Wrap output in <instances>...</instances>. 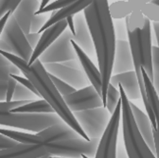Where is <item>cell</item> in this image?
Masks as SVG:
<instances>
[{
  "label": "cell",
  "instance_id": "7dc6e473",
  "mask_svg": "<svg viewBox=\"0 0 159 158\" xmlns=\"http://www.w3.org/2000/svg\"><path fill=\"white\" fill-rule=\"evenodd\" d=\"M50 158H68V157H57V156H50Z\"/></svg>",
  "mask_w": 159,
  "mask_h": 158
},
{
  "label": "cell",
  "instance_id": "d4e9b609",
  "mask_svg": "<svg viewBox=\"0 0 159 158\" xmlns=\"http://www.w3.org/2000/svg\"><path fill=\"white\" fill-rule=\"evenodd\" d=\"M119 102H120V92H119V89L116 88L110 84L107 89V94H106L105 108L108 110V112L111 115L114 114Z\"/></svg>",
  "mask_w": 159,
  "mask_h": 158
},
{
  "label": "cell",
  "instance_id": "484cf974",
  "mask_svg": "<svg viewBox=\"0 0 159 158\" xmlns=\"http://www.w3.org/2000/svg\"><path fill=\"white\" fill-rule=\"evenodd\" d=\"M38 97L33 92H31L30 89L22 85L21 84L17 83L12 101H17V102H33L35 98Z\"/></svg>",
  "mask_w": 159,
  "mask_h": 158
},
{
  "label": "cell",
  "instance_id": "ee69618b",
  "mask_svg": "<svg viewBox=\"0 0 159 158\" xmlns=\"http://www.w3.org/2000/svg\"><path fill=\"white\" fill-rule=\"evenodd\" d=\"M50 2V0H41V7H40V10H43L44 8H46Z\"/></svg>",
  "mask_w": 159,
  "mask_h": 158
},
{
  "label": "cell",
  "instance_id": "d6a6232c",
  "mask_svg": "<svg viewBox=\"0 0 159 158\" xmlns=\"http://www.w3.org/2000/svg\"><path fill=\"white\" fill-rule=\"evenodd\" d=\"M30 102H17V101H11V102H0V112L5 113V112H11L12 110L21 107Z\"/></svg>",
  "mask_w": 159,
  "mask_h": 158
},
{
  "label": "cell",
  "instance_id": "277c9868",
  "mask_svg": "<svg viewBox=\"0 0 159 158\" xmlns=\"http://www.w3.org/2000/svg\"><path fill=\"white\" fill-rule=\"evenodd\" d=\"M120 92L122 106L121 130L124 147L129 158H157L149 148L142 135L139 133L130 106V101L127 97L121 85L118 87Z\"/></svg>",
  "mask_w": 159,
  "mask_h": 158
},
{
  "label": "cell",
  "instance_id": "7c38bea8",
  "mask_svg": "<svg viewBox=\"0 0 159 158\" xmlns=\"http://www.w3.org/2000/svg\"><path fill=\"white\" fill-rule=\"evenodd\" d=\"M67 27L68 26H67L66 20H63V21H60V22L56 23L55 25L51 26L48 29H46L41 34L40 41H39L37 47L33 50V54H32V57L30 59L29 65H31L34 62L39 60L40 56H41L57 40V39L65 32V30L66 29Z\"/></svg>",
  "mask_w": 159,
  "mask_h": 158
},
{
  "label": "cell",
  "instance_id": "d590c367",
  "mask_svg": "<svg viewBox=\"0 0 159 158\" xmlns=\"http://www.w3.org/2000/svg\"><path fill=\"white\" fill-rule=\"evenodd\" d=\"M16 85H17V82L11 76V79H10V81H9L8 91H7V96H6V101L5 102H9L12 101V97H13V94H14Z\"/></svg>",
  "mask_w": 159,
  "mask_h": 158
},
{
  "label": "cell",
  "instance_id": "f6af8a7d",
  "mask_svg": "<svg viewBox=\"0 0 159 158\" xmlns=\"http://www.w3.org/2000/svg\"><path fill=\"white\" fill-rule=\"evenodd\" d=\"M153 1V0H139V3H140V5L142 4H148V3H152ZM141 7V6H140ZM140 11V10H139Z\"/></svg>",
  "mask_w": 159,
  "mask_h": 158
},
{
  "label": "cell",
  "instance_id": "4316f807",
  "mask_svg": "<svg viewBox=\"0 0 159 158\" xmlns=\"http://www.w3.org/2000/svg\"><path fill=\"white\" fill-rule=\"evenodd\" d=\"M140 11L146 16L149 20L152 22H159V6L154 3L142 4L140 7Z\"/></svg>",
  "mask_w": 159,
  "mask_h": 158
},
{
  "label": "cell",
  "instance_id": "bcb514c9",
  "mask_svg": "<svg viewBox=\"0 0 159 158\" xmlns=\"http://www.w3.org/2000/svg\"><path fill=\"white\" fill-rule=\"evenodd\" d=\"M152 3H154V4H156L157 6H159V0H153Z\"/></svg>",
  "mask_w": 159,
  "mask_h": 158
},
{
  "label": "cell",
  "instance_id": "c3c4849f",
  "mask_svg": "<svg viewBox=\"0 0 159 158\" xmlns=\"http://www.w3.org/2000/svg\"><path fill=\"white\" fill-rule=\"evenodd\" d=\"M40 158H50V156L47 155V156H43V157H40Z\"/></svg>",
  "mask_w": 159,
  "mask_h": 158
},
{
  "label": "cell",
  "instance_id": "74e56055",
  "mask_svg": "<svg viewBox=\"0 0 159 158\" xmlns=\"http://www.w3.org/2000/svg\"><path fill=\"white\" fill-rule=\"evenodd\" d=\"M40 38H41V34H39V33H33V32H30V34L27 35V39H28V42L30 43V47L34 48L37 47L39 41H40Z\"/></svg>",
  "mask_w": 159,
  "mask_h": 158
},
{
  "label": "cell",
  "instance_id": "5b68a950",
  "mask_svg": "<svg viewBox=\"0 0 159 158\" xmlns=\"http://www.w3.org/2000/svg\"><path fill=\"white\" fill-rule=\"evenodd\" d=\"M63 120L56 113H1V127H11L40 133L62 123Z\"/></svg>",
  "mask_w": 159,
  "mask_h": 158
},
{
  "label": "cell",
  "instance_id": "44dd1931",
  "mask_svg": "<svg viewBox=\"0 0 159 158\" xmlns=\"http://www.w3.org/2000/svg\"><path fill=\"white\" fill-rule=\"evenodd\" d=\"M94 0H78L77 2L73 3L72 5L63 8L59 11H54L51 13V17L49 20L47 22V24L44 26V28L39 31V34H42L46 29L50 28L51 26L55 25L56 23L66 20L68 16L71 15H77L78 13H81V11H84L89 5L92 4Z\"/></svg>",
  "mask_w": 159,
  "mask_h": 158
},
{
  "label": "cell",
  "instance_id": "7bdbcfd3",
  "mask_svg": "<svg viewBox=\"0 0 159 158\" xmlns=\"http://www.w3.org/2000/svg\"><path fill=\"white\" fill-rule=\"evenodd\" d=\"M126 1H128V2H130V3H132L137 10H140V3H139V0H126Z\"/></svg>",
  "mask_w": 159,
  "mask_h": 158
},
{
  "label": "cell",
  "instance_id": "60d3db41",
  "mask_svg": "<svg viewBox=\"0 0 159 158\" xmlns=\"http://www.w3.org/2000/svg\"><path fill=\"white\" fill-rule=\"evenodd\" d=\"M116 158H129L125 147H124V149H122V148L117 149L116 148Z\"/></svg>",
  "mask_w": 159,
  "mask_h": 158
},
{
  "label": "cell",
  "instance_id": "4fadbf2b",
  "mask_svg": "<svg viewBox=\"0 0 159 158\" xmlns=\"http://www.w3.org/2000/svg\"><path fill=\"white\" fill-rule=\"evenodd\" d=\"M75 23V36L73 38V41L81 47L88 56L92 57L95 55V46L93 43V39L86 22V19L84 14L78 13L75 15L74 18Z\"/></svg>",
  "mask_w": 159,
  "mask_h": 158
},
{
  "label": "cell",
  "instance_id": "2e32d148",
  "mask_svg": "<svg viewBox=\"0 0 159 158\" xmlns=\"http://www.w3.org/2000/svg\"><path fill=\"white\" fill-rule=\"evenodd\" d=\"M110 84L117 89L119 85H121L130 102L138 100L140 97L142 98V94L135 71L113 75Z\"/></svg>",
  "mask_w": 159,
  "mask_h": 158
},
{
  "label": "cell",
  "instance_id": "f546056e",
  "mask_svg": "<svg viewBox=\"0 0 159 158\" xmlns=\"http://www.w3.org/2000/svg\"><path fill=\"white\" fill-rule=\"evenodd\" d=\"M50 75V74H49ZM50 78L51 80L54 84V85L56 86L57 90L59 91V93L61 94L63 97H66V96H68L72 93H74L75 91H77L74 87H72L71 85H69L68 84L65 83L64 81L60 80L57 77L53 76V75H50Z\"/></svg>",
  "mask_w": 159,
  "mask_h": 158
},
{
  "label": "cell",
  "instance_id": "f35d334b",
  "mask_svg": "<svg viewBox=\"0 0 159 158\" xmlns=\"http://www.w3.org/2000/svg\"><path fill=\"white\" fill-rule=\"evenodd\" d=\"M11 14H12L11 11H8L7 13H5L1 17V19H0V32H1L5 29V27H6V25H7V23H8V21H9V19H10Z\"/></svg>",
  "mask_w": 159,
  "mask_h": 158
},
{
  "label": "cell",
  "instance_id": "f1b7e54d",
  "mask_svg": "<svg viewBox=\"0 0 159 158\" xmlns=\"http://www.w3.org/2000/svg\"><path fill=\"white\" fill-rule=\"evenodd\" d=\"M51 17L48 15V13H43V14H35L32 21H31V27H30V32L33 33H39L44 26L47 24V22L49 20Z\"/></svg>",
  "mask_w": 159,
  "mask_h": 158
},
{
  "label": "cell",
  "instance_id": "e575fe53",
  "mask_svg": "<svg viewBox=\"0 0 159 158\" xmlns=\"http://www.w3.org/2000/svg\"><path fill=\"white\" fill-rule=\"evenodd\" d=\"M14 80L17 82V83H19V84H21L22 85H24L25 87H27L28 89H30L31 92H33L38 97H40V94L38 93V91L36 90V88L34 87V85L32 84V83L30 81V80H28L27 78H24V77H21V76H17V75H11Z\"/></svg>",
  "mask_w": 159,
  "mask_h": 158
},
{
  "label": "cell",
  "instance_id": "cb8c5ba5",
  "mask_svg": "<svg viewBox=\"0 0 159 158\" xmlns=\"http://www.w3.org/2000/svg\"><path fill=\"white\" fill-rule=\"evenodd\" d=\"M109 10L112 18L116 19V20H120L122 18H126L137 9L128 1H117L110 5Z\"/></svg>",
  "mask_w": 159,
  "mask_h": 158
},
{
  "label": "cell",
  "instance_id": "8992f818",
  "mask_svg": "<svg viewBox=\"0 0 159 158\" xmlns=\"http://www.w3.org/2000/svg\"><path fill=\"white\" fill-rule=\"evenodd\" d=\"M0 134L10 136L21 144H46L80 137V135L64 121L37 133H28L1 127Z\"/></svg>",
  "mask_w": 159,
  "mask_h": 158
},
{
  "label": "cell",
  "instance_id": "603a6c76",
  "mask_svg": "<svg viewBox=\"0 0 159 158\" xmlns=\"http://www.w3.org/2000/svg\"><path fill=\"white\" fill-rule=\"evenodd\" d=\"M11 113H55L45 100H36L11 111Z\"/></svg>",
  "mask_w": 159,
  "mask_h": 158
},
{
  "label": "cell",
  "instance_id": "8fae6325",
  "mask_svg": "<svg viewBox=\"0 0 159 158\" xmlns=\"http://www.w3.org/2000/svg\"><path fill=\"white\" fill-rule=\"evenodd\" d=\"M46 70L60 80L68 84L76 90L83 89L89 84V80L85 75L84 71L82 69L71 68L62 63L60 64H45Z\"/></svg>",
  "mask_w": 159,
  "mask_h": 158
},
{
  "label": "cell",
  "instance_id": "8d00e7d4",
  "mask_svg": "<svg viewBox=\"0 0 159 158\" xmlns=\"http://www.w3.org/2000/svg\"><path fill=\"white\" fill-rule=\"evenodd\" d=\"M152 60L154 74H159V48L157 47H152Z\"/></svg>",
  "mask_w": 159,
  "mask_h": 158
},
{
  "label": "cell",
  "instance_id": "b9f144b4",
  "mask_svg": "<svg viewBox=\"0 0 159 158\" xmlns=\"http://www.w3.org/2000/svg\"><path fill=\"white\" fill-rule=\"evenodd\" d=\"M153 85H154L155 90H156V92H157V95H158V97H159V74H154Z\"/></svg>",
  "mask_w": 159,
  "mask_h": 158
},
{
  "label": "cell",
  "instance_id": "d6986e66",
  "mask_svg": "<svg viewBox=\"0 0 159 158\" xmlns=\"http://www.w3.org/2000/svg\"><path fill=\"white\" fill-rule=\"evenodd\" d=\"M130 106L132 109V113L134 118L137 129L142 135L143 139L152 150V151L155 154V145L153 138V127L149 115L142 112L136 105H134L132 102H130Z\"/></svg>",
  "mask_w": 159,
  "mask_h": 158
},
{
  "label": "cell",
  "instance_id": "7a4b0ae2",
  "mask_svg": "<svg viewBox=\"0 0 159 158\" xmlns=\"http://www.w3.org/2000/svg\"><path fill=\"white\" fill-rule=\"evenodd\" d=\"M125 23L128 31V42L130 44L133 55L134 71L138 79L139 86H140L145 110L152 121V127L155 128V115L148 101L144 79L142 75V69L144 68L149 78L151 79V81L153 83L154 70L152 60L151 20L144 16L139 10H135L125 18Z\"/></svg>",
  "mask_w": 159,
  "mask_h": 158
},
{
  "label": "cell",
  "instance_id": "ba28073f",
  "mask_svg": "<svg viewBox=\"0 0 159 158\" xmlns=\"http://www.w3.org/2000/svg\"><path fill=\"white\" fill-rule=\"evenodd\" d=\"M80 126L90 139H102L112 118L105 107L73 113Z\"/></svg>",
  "mask_w": 159,
  "mask_h": 158
},
{
  "label": "cell",
  "instance_id": "7402d4cb",
  "mask_svg": "<svg viewBox=\"0 0 159 158\" xmlns=\"http://www.w3.org/2000/svg\"><path fill=\"white\" fill-rule=\"evenodd\" d=\"M22 72L4 55L0 54V101L5 102L11 75L20 76Z\"/></svg>",
  "mask_w": 159,
  "mask_h": 158
},
{
  "label": "cell",
  "instance_id": "ac0fdd59",
  "mask_svg": "<svg viewBox=\"0 0 159 158\" xmlns=\"http://www.w3.org/2000/svg\"><path fill=\"white\" fill-rule=\"evenodd\" d=\"M119 127L110 124L102 137L95 158H116V148Z\"/></svg>",
  "mask_w": 159,
  "mask_h": 158
},
{
  "label": "cell",
  "instance_id": "4dcf8cb0",
  "mask_svg": "<svg viewBox=\"0 0 159 158\" xmlns=\"http://www.w3.org/2000/svg\"><path fill=\"white\" fill-rule=\"evenodd\" d=\"M22 0H0V16H3L8 11L13 12Z\"/></svg>",
  "mask_w": 159,
  "mask_h": 158
},
{
  "label": "cell",
  "instance_id": "e0dca14e",
  "mask_svg": "<svg viewBox=\"0 0 159 158\" xmlns=\"http://www.w3.org/2000/svg\"><path fill=\"white\" fill-rule=\"evenodd\" d=\"M40 0H22V2L12 12V15L26 35L30 33L31 21L36 12L40 10Z\"/></svg>",
  "mask_w": 159,
  "mask_h": 158
},
{
  "label": "cell",
  "instance_id": "1f68e13d",
  "mask_svg": "<svg viewBox=\"0 0 159 158\" xmlns=\"http://www.w3.org/2000/svg\"><path fill=\"white\" fill-rule=\"evenodd\" d=\"M115 26V31H116V40H122V41H127L128 38V31H127V27L125 22L117 21Z\"/></svg>",
  "mask_w": 159,
  "mask_h": 158
},
{
  "label": "cell",
  "instance_id": "52a82bcc",
  "mask_svg": "<svg viewBox=\"0 0 159 158\" xmlns=\"http://www.w3.org/2000/svg\"><path fill=\"white\" fill-rule=\"evenodd\" d=\"M0 51H5L30 63L33 48L28 42L27 35L11 14L5 29L0 32Z\"/></svg>",
  "mask_w": 159,
  "mask_h": 158
},
{
  "label": "cell",
  "instance_id": "5bb4252c",
  "mask_svg": "<svg viewBox=\"0 0 159 158\" xmlns=\"http://www.w3.org/2000/svg\"><path fill=\"white\" fill-rule=\"evenodd\" d=\"M71 42L76 51L79 61L82 64L83 70L87 76L91 85H93L95 89L98 92V94L102 97V77L101 70L94 65L91 58L73 41V39Z\"/></svg>",
  "mask_w": 159,
  "mask_h": 158
},
{
  "label": "cell",
  "instance_id": "83f0119b",
  "mask_svg": "<svg viewBox=\"0 0 159 158\" xmlns=\"http://www.w3.org/2000/svg\"><path fill=\"white\" fill-rule=\"evenodd\" d=\"M78 0H56V1L48 4L46 8H44L43 10H39L36 14H43V13H48V12H52L54 11H59L63 8L68 7L70 5H72L73 3L77 2Z\"/></svg>",
  "mask_w": 159,
  "mask_h": 158
},
{
  "label": "cell",
  "instance_id": "9a60e30c",
  "mask_svg": "<svg viewBox=\"0 0 159 158\" xmlns=\"http://www.w3.org/2000/svg\"><path fill=\"white\" fill-rule=\"evenodd\" d=\"M134 71L133 55L128 41L116 40L113 75Z\"/></svg>",
  "mask_w": 159,
  "mask_h": 158
},
{
  "label": "cell",
  "instance_id": "836d02e7",
  "mask_svg": "<svg viewBox=\"0 0 159 158\" xmlns=\"http://www.w3.org/2000/svg\"><path fill=\"white\" fill-rule=\"evenodd\" d=\"M19 143L12 139L11 137L7 136L5 134H1L0 135V150H9V149H12L15 146H17Z\"/></svg>",
  "mask_w": 159,
  "mask_h": 158
},
{
  "label": "cell",
  "instance_id": "ab89813d",
  "mask_svg": "<svg viewBox=\"0 0 159 158\" xmlns=\"http://www.w3.org/2000/svg\"><path fill=\"white\" fill-rule=\"evenodd\" d=\"M152 29L155 34V38H156V42H157V47L159 48V22H153L152 23Z\"/></svg>",
  "mask_w": 159,
  "mask_h": 158
},
{
  "label": "cell",
  "instance_id": "9c48e42d",
  "mask_svg": "<svg viewBox=\"0 0 159 158\" xmlns=\"http://www.w3.org/2000/svg\"><path fill=\"white\" fill-rule=\"evenodd\" d=\"M73 38L72 32L66 29L65 32L40 56V62L43 65L60 64L77 59L78 57L71 42Z\"/></svg>",
  "mask_w": 159,
  "mask_h": 158
},
{
  "label": "cell",
  "instance_id": "ffe728a7",
  "mask_svg": "<svg viewBox=\"0 0 159 158\" xmlns=\"http://www.w3.org/2000/svg\"><path fill=\"white\" fill-rule=\"evenodd\" d=\"M142 75L144 79V84L147 93V97L149 103L154 113L156 126L153 128V138H154V145H155V154L156 157L159 158V97L153 85V83L151 81L145 69H142Z\"/></svg>",
  "mask_w": 159,
  "mask_h": 158
},
{
  "label": "cell",
  "instance_id": "6da1fadb",
  "mask_svg": "<svg viewBox=\"0 0 159 158\" xmlns=\"http://www.w3.org/2000/svg\"><path fill=\"white\" fill-rule=\"evenodd\" d=\"M108 0H94L84 14L93 39L98 68L102 77V100L106 104V94L113 76L116 37Z\"/></svg>",
  "mask_w": 159,
  "mask_h": 158
},
{
  "label": "cell",
  "instance_id": "3957f363",
  "mask_svg": "<svg viewBox=\"0 0 159 158\" xmlns=\"http://www.w3.org/2000/svg\"><path fill=\"white\" fill-rule=\"evenodd\" d=\"M0 54L4 55L20 69L25 78H27L32 83V84L40 94V97H42V100H45L49 103V105L54 109L55 113L62 118L64 122L70 126L80 136L84 137V139L88 141L91 140L90 138L87 137L82 127L78 123L73 113L66 105L64 97L57 90L51 80L49 73L46 70L44 65L40 62V60H37L31 65H30L29 63L23 59L14 56L11 53L0 51Z\"/></svg>",
  "mask_w": 159,
  "mask_h": 158
},
{
  "label": "cell",
  "instance_id": "30bf717a",
  "mask_svg": "<svg viewBox=\"0 0 159 158\" xmlns=\"http://www.w3.org/2000/svg\"><path fill=\"white\" fill-rule=\"evenodd\" d=\"M64 100L72 113L104 107L102 97L91 84L64 97Z\"/></svg>",
  "mask_w": 159,
  "mask_h": 158
}]
</instances>
